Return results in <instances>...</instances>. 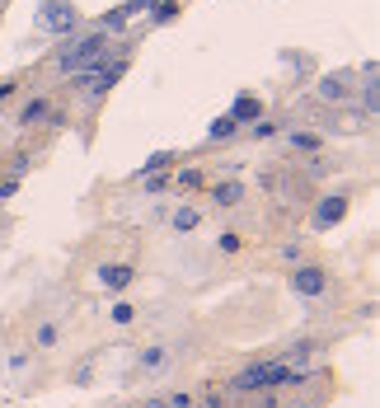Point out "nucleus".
I'll use <instances>...</instances> for the list:
<instances>
[{
  "label": "nucleus",
  "instance_id": "nucleus-1",
  "mask_svg": "<svg viewBox=\"0 0 380 408\" xmlns=\"http://www.w3.org/2000/svg\"><path fill=\"white\" fill-rule=\"evenodd\" d=\"M108 57V33H85L80 43H71L66 52H61V61H56V70L61 75H80V70H90V66H99V61Z\"/></svg>",
  "mask_w": 380,
  "mask_h": 408
},
{
  "label": "nucleus",
  "instance_id": "nucleus-2",
  "mask_svg": "<svg viewBox=\"0 0 380 408\" xmlns=\"http://www.w3.org/2000/svg\"><path fill=\"white\" fill-rule=\"evenodd\" d=\"M80 28V10L71 0H43L38 5V33H76Z\"/></svg>",
  "mask_w": 380,
  "mask_h": 408
},
{
  "label": "nucleus",
  "instance_id": "nucleus-3",
  "mask_svg": "<svg viewBox=\"0 0 380 408\" xmlns=\"http://www.w3.org/2000/svg\"><path fill=\"white\" fill-rule=\"evenodd\" d=\"M123 70H127V61H118V57H103L99 66H90V70H80V85H85V99H99V94H108L118 80H123Z\"/></svg>",
  "mask_w": 380,
  "mask_h": 408
},
{
  "label": "nucleus",
  "instance_id": "nucleus-4",
  "mask_svg": "<svg viewBox=\"0 0 380 408\" xmlns=\"http://www.w3.org/2000/svg\"><path fill=\"white\" fill-rule=\"evenodd\" d=\"M282 380H291L287 362H258V366H249V371L235 375V389L249 394V389H268V385H282Z\"/></svg>",
  "mask_w": 380,
  "mask_h": 408
},
{
  "label": "nucleus",
  "instance_id": "nucleus-5",
  "mask_svg": "<svg viewBox=\"0 0 380 408\" xmlns=\"http://www.w3.org/2000/svg\"><path fill=\"white\" fill-rule=\"evenodd\" d=\"M291 291H296V295H305V300L324 295V291H329L324 268H296V272H291Z\"/></svg>",
  "mask_w": 380,
  "mask_h": 408
},
{
  "label": "nucleus",
  "instance_id": "nucleus-6",
  "mask_svg": "<svg viewBox=\"0 0 380 408\" xmlns=\"http://www.w3.org/2000/svg\"><path fill=\"white\" fill-rule=\"evenodd\" d=\"M352 70H329V75H319V99L324 103H343L347 90H352Z\"/></svg>",
  "mask_w": 380,
  "mask_h": 408
},
{
  "label": "nucleus",
  "instance_id": "nucleus-7",
  "mask_svg": "<svg viewBox=\"0 0 380 408\" xmlns=\"http://www.w3.org/2000/svg\"><path fill=\"white\" fill-rule=\"evenodd\" d=\"M94 282L108 286V291H127V286L136 282V272L127 268V263H103V268H94Z\"/></svg>",
  "mask_w": 380,
  "mask_h": 408
},
{
  "label": "nucleus",
  "instance_id": "nucleus-8",
  "mask_svg": "<svg viewBox=\"0 0 380 408\" xmlns=\"http://www.w3.org/2000/svg\"><path fill=\"white\" fill-rule=\"evenodd\" d=\"M347 216V197H324V202L314 206V230H329V226H338V221H343Z\"/></svg>",
  "mask_w": 380,
  "mask_h": 408
},
{
  "label": "nucleus",
  "instance_id": "nucleus-9",
  "mask_svg": "<svg viewBox=\"0 0 380 408\" xmlns=\"http://www.w3.org/2000/svg\"><path fill=\"white\" fill-rule=\"evenodd\" d=\"M230 117H235V122H258V117H263V103L249 99V94H240L235 108H230Z\"/></svg>",
  "mask_w": 380,
  "mask_h": 408
},
{
  "label": "nucleus",
  "instance_id": "nucleus-10",
  "mask_svg": "<svg viewBox=\"0 0 380 408\" xmlns=\"http://www.w3.org/2000/svg\"><path fill=\"white\" fill-rule=\"evenodd\" d=\"M212 202L216 206H235V202H245V183H216V193H212Z\"/></svg>",
  "mask_w": 380,
  "mask_h": 408
},
{
  "label": "nucleus",
  "instance_id": "nucleus-11",
  "mask_svg": "<svg viewBox=\"0 0 380 408\" xmlns=\"http://www.w3.org/2000/svg\"><path fill=\"white\" fill-rule=\"evenodd\" d=\"M160 366H169V352L165 347H145L141 352V371H160Z\"/></svg>",
  "mask_w": 380,
  "mask_h": 408
},
{
  "label": "nucleus",
  "instance_id": "nucleus-12",
  "mask_svg": "<svg viewBox=\"0 0 380 408\" xmlns=\"http://www.w3.org/2000/svg\"><path fill=\"white\" fill-rule=\"evenodd\" d=\"M34 338H38V347H56V338H61V329H56L52 319H43V324H38V333H34Z\"/></svg>",
  "mask_w": 380,
  "mask_h": 408
},
{
  "label": "nucleus",
  "instance_id": "nucleus-13",
  "mask_svg": "<svg viewBox=\"0 0 380 408\" xmlns=\"http://www.w3.org/2000/svg\"><path fill=\"white\" fill-rule=\"evenodd\" d=\"M235 117H216V122H212V132H207V136H212V141H230V136H235Z\"/></svg>",
  "mask_w": 380,
  "mask_h": 408
},
{
  "label": "nucleus",
  "instance_id": "nucleus-14",
  "mask_svg": "<svg viewBox=\"0 0 380 408\" xmlns=\"http://www.w3.org/2000/svg\"><path fill=\"white\" fill-rule=\"evenodd\" d=\"M197 221H202L197 206H179V211H174V230H192Z\"/></svg>",
  "mask_w": 380,
  "mask_h": 408
},
{
  "label": "nucleus",
  "instance_id": "nucleus-15",
  "mask_svg": "<svg viewBox=\"0 0 380 408\" xmlns=\"http://www.w3.org/2000/svg\"><path fill=\"white\" fill-rule=\"evenodd\" d=\"M43 113H47V99H34V103H29V108H24V113H19V127L38 122V117H43Z\"/></svg>",
  "mask_w": 380,
  "mask_h": 408
},
{
  "label": "nucleus",
  "instance_id": "nucleus-16",
  "mask_svg": "<svg viewBox=\"0 0 380 408\" xmlns=\"http://www.w3.org/2000/svg\"><path fill=\"white\" fill-rule=\"evenodd\" d=\"M291 146H301V150H319V136H310V132H291Z\"/></svg>",
  "mask_w": 380,
  "mask_h": 408
},
{
  "label": "nucleus",
  "instance_id": "nucleus-17",
  "mask_svg": "<svg viewBox=\"0 0 380 408\" xmlns=\"http://www.w3.org/2000/svg\"><path fill=\"white\" fill-rule=\"evenodd\" d=\"M216 244H221V253H240V244H245V239H240L235 230H225V235L216 239Z\"/></svg>",
  "mask_w": 380,
  "mask_h": 408
},
{
  "label": "nucleus",
  "instance_id": "nucleus-18",
  "mask_svg": "<svg viewBox=\"0 0 380 408\" xmlns=\"http://www.w3.org/2000/svg\"><path fill=\"white\" fill-rule=\"evenodd\" d=\"M174 14H179V5L169 0V5H155V14H150V19H155V23H169V19H174Z\"/></svg>",
  "mask_w": 380,
  "mask_h": 408
},
{
  "label": "nucleus",
  "instance_id": "nucleus-19",
  "mask_svg": "<svg viewBox=\"0 0 380 408\" xmlns=\"http://www.w3.org/2000/svg\"><path fill=\"white\" fill-rule=\"evenodd\" d=\"M376 103H380V90H376V85H366V90H361V108L376 113Z\"/></svg>",
  "mask_w": 380,
  "mask_h": 408
},
{
  "label": "nucleus",
  "instance_id": "nucleus-20",
  "mask_svg": "<svg viewBox=\"0 0 380 408\" xmlns=\"http://www.w3.org/2000/svg\"><path fill=\"white\" fill-rule=\"evenodd\" d=\"M165 164H169V155H165V150H155V155L145 159V169H141V174H155V169H165Z\"/></svg>",
  "mask_w": 380,
  "mask_h": 408
},
{
  "label": "nucleus",
  "instance_id": "nucleus-21",
  "mask_svg": "<svg viewBox=\"0 0 380 408\" xmlns=\"http://www.w3.org/2000/svg\"><path fill=\"white\" fill-rule=\"evenodd\" d=\"M132 319H136L132 305H113V324H132Z\"/></svg>",
  "mask_w": 380,
  "mask_h": 408
},
{
  "label": "nucleus",
  "instance_id": "nucleus-22",
  "mask_svg": "<svg viewBox=\"0 0 380 408\" xmlns=\"http://www.w3.org/2000/svg\"><path fill=\"white\" fill-rule=\"evenodd\" d=\"M179 183H183V188H197L202 174H197V169H183V174H179Z\"/></svg>",
  "mask_w": 380,
  "mask_h": 408
}]
</instances>
